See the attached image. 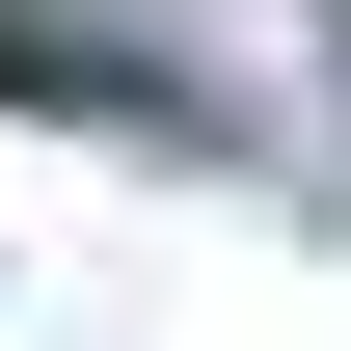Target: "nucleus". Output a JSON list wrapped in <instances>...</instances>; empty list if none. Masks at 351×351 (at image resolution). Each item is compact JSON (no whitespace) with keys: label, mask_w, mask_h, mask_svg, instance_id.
I'll return each mask as SVG.
<instances>
[{"label":"nucleus","mask_w":351,"mask_h":351,"mask_svg":"<svg viewBox=\"0 0 351 351\" xmlns=\"http://www.w3.org/2000/svg\"><path fill=\"white\" fill-rule=\"evenodd\" d=\"M0 108H162L135 54H82V27H0Z\"/></svg>","instance_id":"f257e3e1"}]
</instances>
